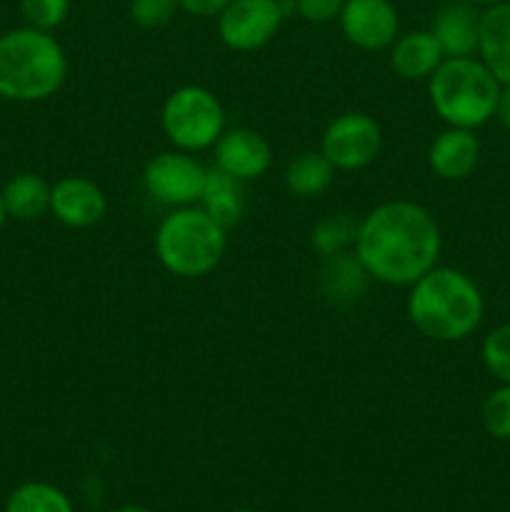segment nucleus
Here are the masks:
<instances>
[{"instance_id":"nucleus-15","label":"nucleus","mask_w":510,"mask_h":512,"mask_svg":"<svg viewBox=\"0 0 510 512\" xmlns=\"http://www.w3.org/2000/svg\"><path fill=\"white\" fill-rule=\"evenodd\" d=\"M478 58L500 85H510V0L488 5L480 15Z\"/></svg>"},{"instance_id":"nucleus-28","label":"nucleus","mask_w":510,"mask_h":512,"mask_svg":"<svg viewBox=\"0 0 510 512\" xmlns=\"http://www.w3.org/2000/svg\"><path fill=\"white\" fill-rule=\"evenodd\" d=\"M495 118L503 125L505 130H510V85H503L498 95V105H495Z\"/></svg>"},{"instance_id":"nucleus-8","label":"nucleus","mask_w":510,"mask_h":512,"mask_svg":"<svg viewBox=\"0 0 510 512\" xmlns=\"http://www.w3.org/2000/svg\"><path fill=\"white\" fill-rule=\"evenodd\" d=\"M208 168L185 150H165L148 160L143 185L153 200L168 208H190L200 203Z\"/></svg>"},{"instance_id":"nucleus-16","label":"nucleus","mask_w":510,"mask_h":512,"mask_svg":"<svg viewBox=\"0 0 510 512\" xmlns=\"http://www.w3.org/2000/svg\"><path fill=\"white\" fill-rule=\"evenodd\" d=\"M390 68L403 80H428L445 60L430 30H410L390 45Z\"/></svg>"},{"instance_id":"nucleus-12","label":"nucleus","mask_w":510,"mask_h":512,"mask_svg":"<svg viewBox=\"0 0 510 512\" xmlns=\"http://www.w3.org/2000/svg\"><path fill=\"white\" fill-rule=\"evenodd\" d=\"M50 213L68 228H93L108 213V198L95 180L83 175H65L50 185Z\"/></svg>"},{"instance_id":"nucleus-13","label":"nucleus","mask_w":510,"mask_h":512,"mask_svg":"<svg viewBox=\"0 0 510 512\" xmlns=\"http://www.w3.org/2000/svg\"><path fill=\"white\" fill-rule=\"evenodd\" d=\"M480 153H483V145H480L475 130L448 125L430 143L428 165L440 180L458 183V180L470 178L475 173L480 163Z\"/></svg>"},{"instance_id":"nucleus-22","label":"nucleus","mask_w":510,"mask_h":512,"mask_svg":"<svg viewBox=\"0 0 510 512\" xmlns=\"http://www.w3.org/2000/svg\"><path fill=\"white\" fill-rule=\"evenodd\" d=\"M483 365L498 383L510 385V323L490 330L483 340Z\"/></svg>"},{"instance_id":"nucleus-21","label":"nucleus","mask_w":510,"mask_h":512,"mask_svg":"<svg viewBox=\"0 0 510 512\" xmlns=\"http://www.w3.org/2000/svg\"><path fill=\"white\" fill-rule=\"evenodd\" d=\"M355 233H358V223L350 215L340 213L315 225L313 245L320 255L333 258V255L345 253V248L355 243Z\"/></svg>"},{"instance_id":"nucleus-6","label":"nucleus","mask_w":510,"mask_h":512,"mask_svg":"<svg viewBox=\"0 0 510 512\" xmlns=\"http://www.w3.org/2000/svg\"><path fill=\"white\" fill-rule=\"evenodd\" d=\"M160 128L175 150L203 153L213 150L225 133V110L213 90L203 85H180L165 98Z\"/></svg>"},{"instance_id":"nucleus-30","label":"nucleus","mask_w":510,"mask_h":512,"mask_svg":"<svg viewBox=\"0 0 510 512\" xmlns=\"http://www.w3.org/2000/svg\"><path fill=\"white\" fill-rule=\"evenodd\" d=\"M5 220H8V213H5V205H3V195H0V230L5 228Z\"/></svg>"},{"instance_id":"nucleus-27","label":"nucleus","mask_w":510,"mask_h":512,"mask_svg":"<svg viewBox=\"0 0 510 512\" xmlns=\"http://www.w3.org/2000/svg\"><path fill=\"white\" fill-rule=\"evenodd\" d=\"M230 0H178V8L195 18H218Z\"/></svg>"},{"instance_id":"nucleus-29","label":"nucleus","mask_w":510,"mask_h":512,"mask_svg":"<svg viewBox=\"0 0 510 512\" xmlns=\"http://www.w3.org/2000/svg\"><path fill=\"white\" fill-rule=\"evenodd\" d=\"M113 512H150L148 508H143V505H123V508H118V510H113Z\"/></svg>"},{"instance_id":"nucleus-1","label":"nucleus","mask_w":510,"mask_h":512,"mask_svg":"<svg viewBox=\"0 0 510 512\" xmlns=\"http://www.w3.org/2000/svg\"><path fill=\"white\" fill-rule=\"evenodd\" d=\"M355 260L365 275L383 285L410 288L433 270L443 250L435 215L413 200L380 203L358 223Z\"/></svg>"},{"instance_id":"nucleus-14","label":"nucleus","mask_w":510,"mask_h":512,"mask_svg":"<svg viewBox=\"0 0 510 512\" xmlns=\"http://www.w3.org/2000/svg\"><path fill=\"white\" fill-rule=\"evenodd\" d=\"M480 10L470 0H450L435 13L430 33L438 40L445 58H465L478 53Z\"/></svg>"},{"instance_id":"nucleus-32","label":"nucleus","mask_w":510,"mask_h":512,"mask_svg":"<svg viewBox=\"0 0 510 512\" xmlns=\"http://www.w3.org/2000/svg\"><path fill=\"white\" fill-rule=\"evenodd\" d=\"M235 512H260V510H250V508H243V510H235Z\"/></svg>"},{"instance_id":"nucleus-17","label":"nucleus","mask_w":510,"mask_h":512,"mask_svg":"<svg viewBox=\"0 0 510 512\" xmlns=\"http://www.w3.org/2000/svg\"><path fill=\"white\" fill-rule=\"evenodd\" d=\"M198 205L220 228L230 230L243 218V183L213 165V168H208V178H205V188Z\"/></svg>"},{"instance_id":"nucleus-31","label":"nucleus","mask_w":510,"mask_h":512,"mask_svg":"<svg viewBox=\"0 0 510 512\" xmlns=\"http://www.w3.org/2000/svg\"><path fill=\"white\" fill-rule=\"evenodd\" d=\"M470 3H475V5H485V8H488V5L500 3V0H470Z\"/></svg>"},{"instance_id":"nucleus-26","label":"nucleus","mask_w":510,"mask_h":512,"mask_svg":"<svg viewBox=\"0 0 510 512\" xmlns=\"http://www.w3.org/2000/svg\"><path fill=\"white\" fill-rule=\"evenodd\" d=\"M295 13L303 20L315 25L333 23L340 18V10H343L345 0H293Z\"/></svg>"},{"instance_id":"nucleus-9","label":"nucleus","mask_w":510,"mask_h":512,"mask_svg":"<svg viewBox=\"0 0 510 512\" xmlns=\"http://www.w3.org/2000/svg\"><path fill=\"white\" fill-rule=\"evenodd\" d=\"M383 148V130L373 115L350 110L328 123L320 138V153L335 170L368 168Z\"/></svg>"},{"instance_id":"nucleus-7","label":"nucleus","mask_w":510,"mask_h":512,"mask_svg":"<svg viewBox=\"0 0 510 512\" xmlns=\"http://www.w3.org/2000/svg\"><path fill=\"white\" fill-rule=\"evenodd\" d=\"M293 0H230L218 15V35L225 48L253 53L265 48L283 28Z\"/></svg>"},{"instance_id":"nucleus-19","label":"nucleus","mask_w":510,"mask_h":512,"mask_svg":"<svg viewBox=\"0 0 510 512\" xmlns=\"http://www.w3.org/2000/svg\"><path fill=\"white\" fill-rule=\"evenodd\" d=\"M335 173L338 170L330 165V160L320 150H308V153H300L298 158L290 160L283 178L285 188L295 198H318L333 185Z\"/></svg>"},{"instance_id":"nucleus-2","label":"nucleus","mask_w":510,"mask_h":512,"mask_svg":"<svg viewBox=\"0 0 510 512\" xmlns=\"http://www.w3.org/2000/svg\"><path fill=\"white\" fill-rule=\"evenodd\" d=\"M408 318L428 340L460 343L483 323L485 298L468 273L435 265L410 285Z\"/></svg>"},{"instance_id":"nucleus-25","label":"nucleus","mask_w":510,"mask_h":512,"mask_svg":"<svg viewBox=\"0 0 510 512\" xmlns=\"http://www.w3.org/2000/svg\"><path fill=\"white\" fill-rule=\"evenodd\" d=\"M178 0H130L128 15L138 28L155 30L168 25L178 13Z\"/></svg>"},{"instance_id":"nucleus-3","label":"nucleus","mask_w":510,"mask_h":512,"mask_svg":"<svg viewBox=\"0 0 510 512\" xmlns=\"http://www.w3.org/2000/svg\"><path fill=\"white\" fill-rule=\"evenodd\" d=\"M68 55L48 30L23 28L0 35V98L10 103H40L63 88Z\"/></svg>"},{"instance_id":"nucleus-11","label":"nucleus","mask_w":510,"mask_h":512,"mask_svg":"<svg viewBox=\"0 0 510 512\" xmlns=\"http://www.w3.org/2000/svg\"><path fill=\"white\" fill-rule=\"evenodd\" d=\"M213 160L215 168L233 175L240 183H248V180H258L260 175L268 173L270 163H273V148L258 130L225 128L218 143L213 145Z\"/></svg>"},{"instance_id":"nucleus-20","label":"nucleus","mask_w":510,"mask_h":512,"mask_svg":"<svg viewBox=\"0 0 510 512\" xmlns=\"http://www.w3.org/2000/svg\"><path fill=\"white\" fill-rule=\"evenodd\" d=\"M5 512H73L68 495L43 480H30L18 485L8 495Z\"/></svg>"},{"instance_id":"nucleus-23","label":"nucleus","mask_w":510,"mask_h":512,"mask_svg":"<svg viewBox=\"0 0 510 512\" xmlns=\"http://www.w3.org/2000/svg\"><path fill=\"white\" fill-rule=\"evenodd\" d=\"M483 428L490 438L495 440H510V385L500 383L488 398L483 400Z\"/></svg>"},{"instance_id":"nucleus-10","label":"nucleus","mask_w":510,"mask_h":512,"mask_svg":"<svg viewBox=\"0 0 510 512\" xmlns=\"http://www.w3.org/2000/svg\"><path fill=\"white\" fill-rule=\"evenodd\" d=\"M345 40L360 50H388L400 35L398 10L390 0H345L340 10Z\"/></svg>"},{"instance_id":"nucleus-18","label":"nucleus","mask_w":510,"mask_h":512,"mask_svg":"<svg viewBox=\"0 0 510 512\" xmlns=\"http://www.w3.org/2000/svg\"><path fill=\"white\" fill-rule=\"evenodd\" d=\"M8 218L38 220L50 213V185L38 173H18L0 190Z\"/></svg>"},{"instance_id":"nucleus-4","label":"nucleus","mask_w":510,"mask_h":512,"mask_svg":"<svg viewBox=\"0 0 510 512\" xmlns=\"http://www.w3.org/2000/svg\"><path fill=\"white\" fill-rule=\"evenodd\" d=\"M503 85L475 55L445 58L428 78V95L435 115L453 128L478 130L495 118Z\"/></svg>"},{"instance_id":"nucleus-5","label":"nucleus","mask_w":510,"mask_h":512,"mask_svg":"<svg viewBox=\"0 0 510 512\" xmlns=\"http://www.w3.org/2000/svg\"><path fill=\"white\" fill-rule=\"evenodd\" d=\"M228 230L220 228L200 205L173 208L158 225L155 255L175 278H205L223 260Z\"/></svg>"},{"instance_id":"nucleus-24","label":"nucleus","mask_w":510,"mask_h":512,"mask_svg":"<svg viewBox=\"0 0 510 512\" xmlns=\"http://www.w3.org/2000/svg\"><path fill=\"white\" fill-rule=\"evenodd\" d=\"M25 25L53 33L65 23L70 13V0H18Z\"/></svg>"}]
</instances>
